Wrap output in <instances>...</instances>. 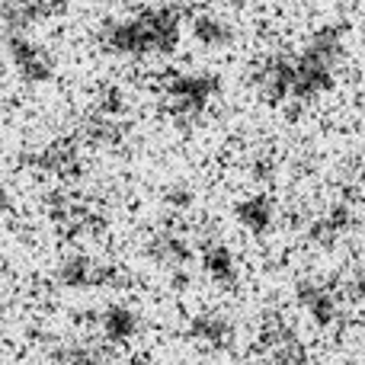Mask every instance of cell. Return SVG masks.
Segmentation results:
<instances>
[{
  "instance_id": "d6986e66",
  "label": "cell",
  "mask_w": 365,
  "mask_h": 365,
  "mask_svg": "<svg viewBox=\"0 0 365 365\" xmlns=\"http://www.w3.org/2000/svg\"><path fill=\"white\" fill-rule=\"evenodd\" d=\"M359 327L365 330V298H362V308H359Z\"/></svg>"
},
{
  "instance_id": "e0dca14e",
  "label": "cell",
  "mask_w": 365,
  "mask_h": 365,
  "mask_svg": "<svg viewBox=\"0 0 365 365\" xmlns=\"http://www.w3.org/2000/svg\"><path fill=\"white\" fill-rule=\"evenodd\" d=\"M167 199H170L173 208H189V202H192V192L177 186V189H170V192H167Z\"/></svg>"
},
{
  "instance_id": "7a4b0ae2",
  "label": "cell",
  "mask_w": 365,
  "mask_h": 365,
  "mask_svg": "<svg viewBox=\"0 0 365 365\" xmlns=\"http://www.w3.org/2000/svg\"><path fill=\"white\" fill-rule=\"evenodd\" d=\"M182 10L170 4H154L109 19L100 29L103 51L115 58H164L173 55L182 38Z\"/></svg>"
},
{
  "instance_id": "8992f818",
  "label": "cell",
  "mask_w": 365,
  "mask_h": 365,
  "mask_svg": "<svg viewBox=\"0 0 365 365\" xmlns=\"http://www.w3.org/2000/svg\"><path fill=\"white\" fill-rule=\"evenodd\" d=\"M81 135H61V138L48 141L45 148H38L29 158V164L45 177L71 180L81 173Z\"/></svg>"
},
{
  "instance_id": "30bf717a",
  "label": "cell",
  "mask_w": 365,
  "mask_h": 365,
  "mask_svg": "<svg viewBox=\"0 0 365 365\" xmlns=\"http://www.w3.org/2000/svg\"><path fill=\"white\" fill-rule=\"evenodd\" d=\"M234 221L253 237H266L276 227V202L266 192H253L234 202Z\"/></svg>"
},
{
  "instance_id": "7c38bea8",
  "label": "cell",
  "mask_w": 365,
  "mask_h": 365,
  "mask_svg": "<svg viewBox=\"0 0 365 365\" xmlns=\"http://www.w3.org/2000/svg\"><path fill=\"white\" fill-rule=\"evenodd\" d=\"M100 336L113 346H125L138 336V327H141V317L132 304H109V308L100 311Z\"/></svg>"
},
{
  "instance_id": "9a60e30c",
  "label": "cell",
  "mask_w": 365,
  "mask_h": 365,
  "mask_svg": "<svg viewBox=\"0 0 365 365\" xmlns=\"http://www.w3.org/2000/svg\"><path fill=\"white\" fill-rule=\"evenodd\" d=\"M151 253L160 259V263H167V266H182L186 259H192V247H189L186 240H182V234H177V231L154 234Z\"/></svg>"
},
{
  "instance_id": "ba28073f",
  "label": "cell",
  "mask_w": 365,
  "mask_h": 365,
  "mask_svg": "<svg viewBox=\"0 0 365 365\" xmlns=\"http://www.w3.org/2000/svg\"><path fill=\"white\" fill-rule=\"evenodd\" d=\"M186 334L192 343L205 349H231L234 346V321L225 314V311H195L192 317L186 321Z\"/></svg>"
},
{
  "instance_id": "5b68a950",
  "label": "cell",
  "mask_w": 365,
  "mask_h": 365,
  "mask_svg": "<svg viewBox=\"0 0 365 365\" xmlns=\"http://www.w3.org/2000/svg\"><path fill=\"white\" fill-rule=\"evenodd\" d=\"M55 279L61 289H74V292H93V289H115L122 285V269L109 259H93L74 253L64 257L55 269Z\"/></svg>"
},
{
  "instance_id": "277c9868",
  "label": "cell",
  "mask_w": 365,
  "mask_h": 365,
  "mask_svg": "<svg viewBox=\"0 0 365 365\" xmlns=\"http://www.w3.org/2000/svg\"><path fill=\"white\" fill-rule=\"evenodd\" d=\"M6 55H10V64L19 74V81L32 83V87L48 83L58 71L51 51L38 45L26 29H6Z\"/></svg>"
},
{
  "instance_id": "9c48e42d",
  "label": "cell",
  "mask_w": 365,
  "mask_h": 365,
  "mask_svg": "<svg viewBox=\"0 0 365 365\" xmlns=\"http://www.w3.org/2000/svg\"><path fill=\"white\" fill-rule=\"evenodd\" d=\"M263 346L279 365H308L304 343L295 336V330L282 321V317H266L263 324Z\"/></svg>"
},
{
  "instance_id": "3957f363",
  "label": "cell",
  "mask_w": 365,
  "mask_h": 365,
  "mask_svg": "<svg viewBox=\"0 0 365 365\" xmlns=\"http://www.w3.org/2000/svg\"><path fill=\"white\" fill-rule=\"evenodd\" d=\"M221 90L218 74H208V71H177L164 81V103L167 113L177 122H192L205 113L215 103Z\"/></svg>"
},
{
  "instance_id": "8fae6325",
  "label": "cell",
  "mask_w": 365,
  "mask_h": 365,
  "mask_svg": "<svg viewBox=\"0 0 365 365\" xmlns=\"http://www.w3.org/2000/svg\"><path fill=\"white\" fill-rule=\"evenodd\" d=\"M199 263H202V272H205L218 289H234V285H237V279H240L237 257L231 253L227 244H221V240H208V244L199 250Z\"/></svg>"
},
{
  "instance_id": "ffe728a7",
  "label": "cell",
  "mask_w": 365,
  "mask_h": 365,
  "mask_svg": "<svg viewBox=\"0 0 365 365\" xmlns=\"http://www.w3.org/2000/svg\"><path fill=\"white\" fill-rule=\"evenodd\" d=\"M0 324H4V302H0Z\"/></svg>"
},
{
  "instance_id": "6da1fadb",
  "label": "cell",
  "mask_w": 365,
  "mask_h": 365,
  "mask_svg": "<svg viewBox=\"0 0 365 365\" xmlns=\"http://www.w3.org/2000/svg\"><path fill=\"white\" fill-rule=\"evenodd\" d=\"M346 29L343 26H321L298 51H272L253 71V83L272 106H311L327 96L336 83Z\"/></svg>"
},
{
  "instance_id": "2e32d148",
  "label": "cell",
  "mask_w": 365,
  "mask_h": 365,
  "mask_svg": "<svg viewBox=\"0 0 365 365\" xmlns=\"http://www.w3.org/2000/svg\"><path fill=\"white\" fill-rule=\"evenodd\" d=\"M58 365H109V359L93 343H71L58 349Z\"/></svg>"
},
{
  "instance_id": "ac0fdd59",
  "label": "cell",
  "mask_w": 365,
  "mask_h": 365,
  "mask_svg": "<svg viewBox=\"0 0 365 365\" xmlns=\"http://www.w3.org/2000/svg\"><path fill=\"white\" fill-rule=\"evenodd\" d=\"M13 208V195H10V189L4 186V182H0V218H4L6 212H10Z\"/></svg>"
},
{
  "instance_id": "44dd1931",
  "label": "cell",
  "mask_w": 365,
  "mask_h": 365,
  "mask_svg": "<svg viewBox=\"0 0 365 365\" xmlns=\"http://www.w3.org/2000/svg\"><path fill=\"white\" fill-rule=\"evenodd\" d=\"M343 365H356V362H343Z\"/></svg>"
},
{
  "instance_id": "52a82bcc",
  "label": "cell",
  "mask_w": 365,
  "mask_h": 365,
  "mask_svg": "<svg viewBox=\"0 0 365 365\" xmlns=\"http://www.w3.org/2000/svg\"><path fill=\"white\" fill-rule=\"evenodd\" d=\"M295 302L304 314L311 317V324L321 330H330L340 321V298L330 289L327 282H317V279H302L295 285Z\"/></svg>"
},
{
  "instance_id": "4fadbf2b",
  "label": "cell",
  "mask_w": 365,
  "mask_h": 365,
  "mask_svg": "<svg viewBox=\"0 0 365 365\" xmlns=\"http://www.w3.org/2000/svg\"><path fill=\"white\" fill-rule=\"evenodd\" d=\"M353 225H356L353 205L340 202V205L324 208L317 218L308 221V237L314 240V244H336V240H340Z\"/></svg>"
},
{
  "instance_id": "5bb4252c",
  "label": "cell",
  "mask_w": 365,
  "mask_h": 365,
  "mask_svg": "<svg viewBox=\"0 0 365 365\" xmlns=\"http://www.w3.org/2000/svg\"><path fill=\"white\" fill-rule=\"evenodd\" d=\"M189 36L208 51H225L234 45V26L227 19H221L218 13H199L189 19Z\"/></svg>"
}]
</instances>
